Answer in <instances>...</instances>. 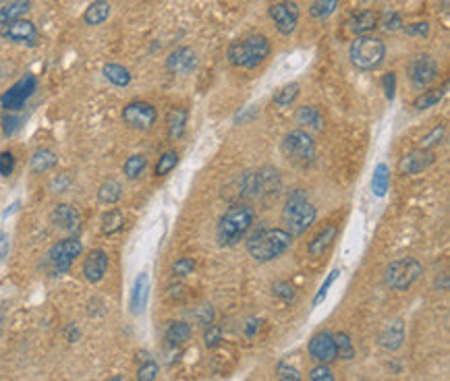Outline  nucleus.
Wrapping results in <instances>:
<instances>
[{"mask_svg": "<svg viewBox=\"0 0 450 381\" xmlns=\"http://www.w3.org/2000/svg\"><path fill=\"white\" fill-rule=\"evenodd\" d=\"M255 219V211L253 207H249L247 203H234L230 205L222 217L218 219L216 226V238L222 246H234L238 244L245 234L251 230Z\"/></svg>", "mask_w": 450, "mask_h": 381, "instance_id": "nucleus-1", "label": "nucleus"}, {"mask_svg": "<svg viewBox=\"0 0 450 381\" xmlns=\"http://www.w3.org/2000/svg\"><path fill=\"white\" fill-rule=\"evenodd\" d=\"M282 190L280 172L274 166H261L245 172L238 182V195L251 201H268Z\"/></svg>", "mask_w": 450, "mask_h": 381, "instance_id": "nucleus-2", "label": "nucleus"}, {"mask_svg": "<svg viewBox=\"0 0 450 381\" xmlns=\"http://www.w3.org/2000/svg\"><path fill=\"white\" fill-rule=\"evenodd\" d=\"M317 217V209L313 207V203L309 201V195L305 188H294L284 207H282V224H284V230L290 234V236H299L303 232H307L313 222Z\"/></svg>", "mask_w": 450, "mask_h": 381, "instance_id": "nucleus-3", "label": "nucleus"}, {"mask_svg": "<svg viewBox=\"0 0 450 381\" xmlns=\"http://www.w3.org/2000/svg\"><path fill=\"white\" fill-rule=\"evenodd\" d=\"M292 242V236L284 228H259L247 238V253L257 263H268L280 257Z\"/></svg>", "mask_w": 450, "mask_h": 381, "instance_id": "nucleus-4", "label": "nucleus"}, {"mask_svg": "<svg viewBox=\"0 0 450 381\" xmlns=\"http://www.w3.org/2000/svg\"><path fill=\"white\" fill-rule=\"evenodd\" d=\"M270 56V39L261 33H251L243 39H234L228 50L226 58L236 68H257Z\"/></svg>", "mask_w": 450, "mask_h": 381, "instance_id": "nucleus-5", "label": "nucleus"}, {"mask_svg": "<svg viewBox=\"0 0 450 381\" xmlns=\"http://www.w3.org/2000/svg\"><path fill=\"white\" fill-rule=\"evenodd\" d=\"M348 58L359 70H375L386 58V43L375 35H357L348 48Z\"/></svg>", "mask_w": 450, "mask_h": 381, "instance_id": "nucleus-6", "label": "nucleus"}, {"mask_svg": "<svg viewBox=\"0 0 450 381\" xmlns=\"http://www.w3.org/2000/svg\"><path fill=\"white\" fill-rule=\"evenodd\" d=\"M280 149L284 157L297 166H309L315 159V143L309 133L301 128H292L284 135Z\"/></svg>", "mask_w": 450, "mask_h": 381, "instance_id": "nucleus-7", "label": "nucleus"}, {"mask_svg": "<svg viewBox=\"0 0 450 381\" xmlns=\"http://www.w3.org/2000/svg\"><path fill=\"white\" fill-rule=\"evenodd\" d=\"M423 273V265L413 259V257H404V259H396L386 267V284L392 290H409Z\"/></svg>", "mask_w": 450, "mask_h": 381, "instance_id": "nucleus-8", "label": "nucleus"}, {"mask_svg": "<svg viewBox=\"0 0 450 381\" xmlns=\"http://www.w3.org/2000/svg\"><path fill=\"white\" fill-rule=\"evenodd\" d=\"M81 251H83V244L75 236H68V238L56 242L48 251V255H46L50 271L52 273H64V271H68V267L73 265V261L81 255Z\"/></svg>", "mask_w": 450, "mask_h": 381, "instance_id": "nucleus-9", "label": "nucleus"}, {"mask_svg": "<svg viewBox=\"0 0 450 381\" xmlns=\"http://www.w3.org/2000/svg\"><path fill=\"white\" fill-rule=\"evenodd\" d=\"M406 75L415 89H427L440 77L438 62L431 54H417L409 60Z\"/></svg>", "mask_w": 450, "mask_h": 381, "instance_id": "nucleus-10", "label": "nucleus"}, {"mask_svg": "<svg viewBox=\"0 0 450 381\" xmlns=\"http://www.w3.org/2000/svg\"><path fill=\"white\" fill-rule=\"evenodd\" d=\"M37 89V79L35 75H25L21 77L15 85H10L2 95H0V104L4 110H10V112H19L25 101L35 93Z\"/></svg>", "mask_w": 450, "mask_h": 381, "instance_id": "nucleus-11", "label": "nucleus"}, {"mask_svg": "<svg viewBox=\"0 0 450 381\" xmlns=\"http://www.w3.org/2000/svg\"><path fill=\"white\" fill-rule=\"evenodd\" d=\"M158 118V110L149 104V101H131L122 108V120L126 126L135 128V130H149L156 124Z\"/></svg>", "mask_w": 450, "mask_h": 381, "instance_id": "nucleus-12", "label": "nucleus"}, {"mask_svg": "<svg viewBox=\"0 0 450 381\" xmlns=\"http://www.w3.org/2000/svg\"><path fill=\"white\" fill-rule=\"evenodd\" d=\"M270 19L282 35H290L299 25V8L294 2H276L270 6Z\"/></svg>", "mask_w": 450, "mask_h": 381, "instance_id": "nucleus-13", "label": "nucleus"}, {"mask_svg": "<svg viewBox=\"0 0 450 381\" xmlns=\"http://www.w3.org/2000/svg\"><path fill=\"white\" fill-rule=\"evenodd\" d=\"M433 159H435V155L431 153V149H423V147L411 149L409 153H404L400 157L398 172L404 176H417V174L425 172L433 164Z\"/></svg>", "mask_w": 450, "mask_h": 381, "instance_id": "nucleus-14", "label": "nucleus"}, {"mask_svg": "<svg viewBox=\"0 0 450 381\" xmlns=\"http://www.w3.org/2000/svg\"><path fill=\"white\" fill-rule=\"evenodd\" d=\"M0 35L10 39V41H17V43L21 41V43L35 46V41H37V29L27 19H17V21H10V23L2 25Z\"/></svg>", "mask_w": 450, "mask_h": 381, "instance_id": "nucleus-15", "label": "nucleus"}, {"mask_svg": "<svg viewBox=\"0 0 450 381\" xmlns=\"http://www.w3.org/2000/svg\"><path fill=\"white\" fill-rule=\"evenodd\" d=\"M309 356L313 360H317L319 364H330L332 360H336V344L330 331H319L311 338L309 342Z\"/></svg>", "mask_w": 450, "mask_h": 381, "instance_id": "nucleus-16", "label": "nucleus"}, {"mask_svg": "<svg viewBox=\"0 0 450 381\" xmlns=\"http://www.w3.org/2000/svg\"><path fill=\"white\" fill-rule=\"evenodd\" d=\"M50 219H52V224L58 230L68 232V234H75L81 228V215H79V211L73 205H66V203L56 205L54 211H52V215H50Z\"/></svg>", "mask_w": 450, "mask_h": 381, "instance_id": "nucleus-17", "label": "nucleus"}, {"mask_svg": "<svg viewBox=\"0 0 450 381\" xmlns=\"http://www.w3.org/2000/svg\"><path fill=\"white\" fill-rule=\"evenodd\" d=\"M106 269H108V255H106V251H102V248L89 251V255L85 257V263H83V275H85V280L91 282V284H97L106 275Z\"/></svg>", "mask_w": 450, "mask_h": 381, "instance_id": "nucleus-18", "label": "nucleus"}, {"mask_svg": "<svg viewBox=\"0 0 450 381\" xmlns=\"http://www.w3.org/2000/svg\"><path fill=\"white\" fill-rule=\"evenodd\" d=\"M377 342H379V346H382L384 350H388V352L398 350V348L402 346V342H404V323H402V319H392V321H388V323L382 327V331H379V335H377Z\"/></svg>", "mask_w": 450, "mask_h": 381, "instance_id": "nucleus-19", "label": "nucleus"}, {"mask_svg": "<svg viewBox=\"0 0 450 381\" xmlns=\"http://www.w3.org/2000/svg\"><path fill=\"white\" fill-rule=\"evenodd\" d=\"M166 66H168V70L178 72V75L191 72V70L197 66V56H195V52H193L191 48L182 46V48H176V50L166 58Z\"/></svg>", "mask_w": 450, "mask_h": 381, "instance_id": "nucleus-20", "label": "nucleus"}, {"mask_svg": "<svg viewBox=\"0 0 450 381\" xmlns=\"http://www.w3.org/2000/svg\"><path fill=\"white\" fill-rule=\"evenodd\" d=\"M294 120L305 133H319L324 130V124H326L324 114L315 106H301L294 114Z\"/></svg>", "mask_w": 450, "mask_h": 381, "instance_id": "nucleus-21", "label": "nucleus"}, {"mask_svg": "<svg viewBox=\"0 0 450 381\" xmlns=\"http://www.w3.org/2000/svg\"><path fill=\"white\" fill-rule=\"evenodd\" d=\"M377 27V12L375 10H361L348 17L346 29L357 37V35H367L371 29Z\"/></svg>", "mask_w": 450, "mask_h": 381, "instance_id": "nucleus-22", "label": "nucleus"}, {"mask_svg": "<svg viewBox=\"0 0 450 381\" xmlns=\"http://www.w3.org/2000/svg\"><path fill=\"white\" fill-rule=\"evenodd\" d=\"M147 296H149V275L147 273H139L135 284H133V290H131V311L135 315H139L145 304H147Z\"/></svg>", "mask_w": 450, "mask_h": 381, "instance_id": "nucleus-23", "label": "nucleus"}, {"mask_svg": "<svg viewBox=\"0 0 450 381\" xmlns=\"http://www.w3.org/2000/svg\"><path fill=\"white\" fill-rule=\"evenodd\" d=\"M187 118H189L187 108L176 106V108H172V110L168 112V116H166V130H168V137H170L172 141H176V139H180V137L185 135Z\"/></svg>", "mask_w": 450, "mask_h": 381, "instance_id": "nucleus-24", "label": "nucleus"}, {"mask_svg": "<svg viewBox=\"0 0 450 381\" xmlns=\"http://www.w3.org/2000/svg\"><path fill=\"white\" fill-rule=\"evenodd\" d=\"M336 234H338V228H336V226H326L324 230H319V232L313 236V240L309 242V246H307L309 255H311V257H321V255L328 251V246L334 242Z\"/></svg>", "mask_w": 450, "mask_h": 381, "instance_id": "nucleus-25", "label": "nucleus"}, {"mask_svg": "<svg viewBox=\"0 0 450 381\" xmlns=\"http://www.w3.org/2000/svg\"><path fill=\"white\" fill-rule=\"evenodd\" d=\"M446 89H448V83H446L444 87H433V89H427V91L419 93V95L413 99V108H415L417 112H423V110L433 108L435 104L442 101V97L446 95Z\"/></svg>", "mask_w": 450, "mask_h": 381, "instance_id": "nucleus-26", "label": "nucleus"}, {"mask_svg": "<svg viewBox=\"0 0 450 381\" xmlns=\"http://www.w3.org/2000/svg\"><path fill=\"white\" fill-rule=\"evenodd\" d=\"M108 17H110V4L106 0H93L83 12V21L87 25H102Z\"/></svg>", "mask_w": 450, "mask_h": 381, "instance_id": "nucleus-27", "label": "nucleus"}, {"mask_svg": "<svg viewBox=\"0 0 450 381\" xmlns=\"http://www.w3.org/2000/svg\"><path fill=\"white\" fill-rule=\"evenodd\" d=\"M56 153L52 151V149H46V147H41V149H37V151H33V155H31V162H29V168H31V172H35V174H41V172H46V170H50V168H54L56 166Z\"/></svg>", "mask_w": 450, "mask_h": 381, "instance_id": "nucleus-28", "label": "nucleus"}, {"mask_svg": "<svg viewBox=\"0 0 450 381\" xmlns=\"http://www.w3.org/2000/svg\"><path fill=\"white\" fill-rule=\"evenodd\" d=\"M102 75L116 87H126L131 83V72L129 68H124L122 64H116V62H108L104 64L102 68Z\"/></svg>", "mask_w": 450, "mask_h": 381, "instance_id": "nucleus-29", "label": "nucleus"}, {"mask_svg": "<svg viewBox=\"0 0 450 381\" xmlns=\"http://www.w3.org/2000/svg\"><path fill=\"white\" fill-rule=\"evenodd\" d=\"M191 335H193V329L185 321H174L166 329V340L170 346H182L187 340H191Z\"/></svg>", "mask_w": 450, "mask_h": 381, "instance_id": "nucleus-30", "label": "nucleus"}, {"mask_svg": "<svg viewBox=\"0 0 450 381\" xmlns=\"http://www.w3.org/2000/svg\"><path fill=\"white\" fill-rule=\"evenodd\" d=\"M120 195H122V186H120V182L114 180V178L104 180V182L100 184V188H97V199H100V203H104V205H114V203L120 199Z\"/></svg>", "mask_w": 450, "mask_h": 381, "instance_id": "nucleus-31", "label": "nucleus"}, {"mask_svg": "<svg viewBox=\"0 0 450 381\" xmlns=\"http://www.w3.org/2000/svg\"><path fill=\"white\" fill-rule=\"evenodd\" d=\"M390 186V170L386 164H377L371 176V193L375 197H384Z\"/></svg>", "mask_w": 450, "mask_h": 381, "instance_id": "nucleus-32", "label": "nucleus"}, {"mask_svg": "<svg viewBox=\"0 0 450 381\" xmlns=\"http://www.w3.org/2000/svg\"><path fill=\"white\" fill-rule=\"evenodd\" d=\"M29 10V2L27 0H15L6 6L0 8V25H6L10 21L23 19V14Z\"/></svg>", "mask_w": 450, "mask_h": 381, "instance_id": "nucleus-33", "label": "nucleus"}, {"mask_svg": "<svg viewBox=\"0 0 450 381\" xmlns=\"http://www.w3.org/2000/svg\"><path fill=\"white\" fill-rule=\"evenodd\" d=\"M297 97H299V83L292 81V83L282 85V87L274 93L272 101H274L276 106H280V108H286V106H290Z\"/></svg>", "mask_w": 450, "mask_h": 381, "instance_id": "nucleus-34", "label": "nucleus"}, {"mask_svg": "<svg viewBox=\"0 0 450 381\" xmlns=\"http://www.w3.org/2000/svg\"><path fill=\"white\" fill-rule=\"evenodd\" d=\"M176 164H178V151L176 149H168V151H164L158 157L153 172H156V176H166V174H170L176 168Z\"/></svg>", "mask_w": 450, "mask_h": 381, "instance_id": "nucleus-35", "label": "nucleus"}, {"mask_svg": "<svg viewBox=\"0 0 450 381\" xmlns=\"http://www.w3.org/2000/svg\"><path fill=\"white\" fill-rule=\"evenodd\" d=\"M334 338V344H336V356L344 358V360H350L355 356V346H353V340L346 331H336L332 333Z\"/></svg>", "mask_w": 450, "mask_h": 381, "instance_id": "nucleus-36", "label": "nucleus"}, {"mask_svg": "<svg viewBox=\"0 0 450 381\" xmlns=\"http://www.w3.org/2000/svg\"><path fill=\"white\" fill-rule=\"evenodd\" d=\"M377 25L384 29V31H398V29H402V17H400V12L398 10H394V8H386L382 14H377Z\"/></svg>", "mask_w": 450, "mask_h": 381, "instance_id": "nucleus-37", "label": "nucleus"}, {"mask_svg": "<svg viewBox=\"0 0 450 381\" xmlns=\"http://www.w3.org/2000/svg\"><path fill=\"white\" fill-rule=\"evenodd\" d=\"M124 224V215L120 209H110L102 215V232L104 234H114L122 228Z\"/></svg>", "mask_w": 450, "mask_h": 381, "instance_id": "nucleus-38", "label": "nucleus"}, {"mask_svg": "<svg viewBox=\"0 0 450 381\" xmlns=\"http://www.w3.org/2000/svg\"><path fill=\"white\" fill-rule=\"evenodd\" d=\"M336 8H338V0H315V2L309 6V17H311V19H317V21H324V19H328Z\"/></svg>", "mask_w": 450, "mask_h": 381, "instance_id": "nucleus-39", "label": "nucleus"}, {"mask_svg": "<svg viewBox=\"0 0 450 381\" xmlns=\"http://www.w3.org/2000/svg\"><path fill=\"white\" fill-rule=\"evenodd\" d=\"M145 166H147V159H145V155H141V153H135V155H131V157L124 162V174H126V178H131V180L139 178V176L143 174Z\"/></svg>", "mask_w": 450, "mask_h": 381, "instance_id": "nucleus-40", "label": "nucleus"}, {"mask_svg": "<svg viewBox=\"0 0 450 381\" xmlns=\"http://www.w3.org/2000/svg\"><path fill=\"white\" fill-rule=\"evenodd\" d=\"M444 135H446V126L444 124H435L423 139H421V145L419 147H423V149H431L433 145H440L442 143V139H444Z\"/></svg>", "mask_w": 450, "mask_h": 381, "instance_id": "nucleus-41", "label": "nucleus"}, {"mask_svg": "<svg viewBox=\"0 0 450 381\" xmlns=\"http://www.w3.org/2000/svg\"><path fill=\"white\" fill-rule=\"evenodd\" d=\"M21 122H23V118L17 112L4 110V114H2V130H4V135H12L15 130H19Z\"/></svg>", "mask_w": 450, "mask_h": 381, "instance_id": "nucleus-42", "label": "nucleus"}, {"mask_svg": "<svg viewBox=\"0 0 450 381\" xmlns=\"http://www.w3.org/2000/svg\"><path fill=\"white\" fill-rule=\"evenodd\" d=\"M156 377H158V362L151 358L141 362V367L137 369V381H156Z\"/></svg>", "mask_w": 450, "mask_h": 381, "instance_id": "nucleus-43", "label": "nucleus"}, {"mask_svg": "<svg viewBox=\"0 0 450 381\" xmlns=\"http://www.w3.org/2000/svg\"><path fill=\"white\" fill-rule=\"evenodd\" d=\"M195 271V259H191V257H180V259H176L174 263H172V273L174 275H191Z\"/></svg>", "mask_w": 450, "mask_h": 381, "instance_id": "nucleus-44", "label": "nucleus"}, {"mask_svg": "<svg viewBox=\"0 0 450 381\" xmlns=\"http://www.w3.org/2000/svg\"><path fill=\"white\" fill-rule=\"evenodd\" d=\"M338 275H340V269H332V271L328 273L326 282H324V284L319 286L317 294L313 296V306H317V304H319V302H321V300H324V298L328 296V290H330V286H332V284L336 282V277H338Z\"/></svg>", "mask_w": 450, "mask_h": 381, "instance_id": "nucleus-45", "label": "nucleus"}, {"mask_svg": "<svg viewBox=\"0 0 450 381\" xmlns=\"http://www.w3.org/2000/svg\"><path fill=\"white\" fill-rule=\"evenodd\" d=\"M272 292H274L278 298H282L284 302H290V300L294 298V288H292V284H288V282H284V280L274 282Z\"/></svg>", "mask_w": 450, "mask_h": 381, "instance_id": "nucleus-46", "label": "nucleus"}, {"mask_svg": "<svg viewBox=\"0 0 450 381\" xmlns=\"http://www.w3.org/2000/svg\"><path fill=\"white\" fill-rule=\"evenodd\" d=\"M406 35H413V37H427L429 35V23L427 21H417V23H409L402 27Z\"/></svg>", "mask_w": 450, "mask_h": 381, "instance_id": "nucleus-47", "label": "nucleus"}, {"mask_svg": "<svg viewBox=\"0 0 450 381\" xmlns=\"http://www.w3.org/2000/svg\"><path fill=\"white\" fill-rule=\"evenodd\" d=\"M382 87H384V95H386V99L388 101H392L394 99V93H396V72H386L384 77H382Z\"/></svg>", "mask_w": 450, "mask_h": 381, "instance_id": "nucleus-48", "label": "nucleus"}, {"mask_svg": "<svg viewBox=\"0 0 450 381\" xmlns=\"http://www.w3.org/2000/svg\"><path fill=\"white\" fill-rule=\"evenodd\" d=\"M311 381H334V373L328 369V364H317L309 371Z\"/></svg>", "mask_w": 450, "mask_h": 381, "instance_id": "nucleus-49", "label": "nucleus"}, {"mask_svg": "<svg viewBox=\"0 0 450 381\" xmlns=\"http://www.w3.org/2000/svg\"><path fill=\"white\" fill-rule=\"evenodd\" d=\"M220 340H222V329L218 325H207V329L203 333V344L207 348H214Z\"/></svg>", "mask_w": 450, "mask_h": 381, "instance_id": "nucleus-50", "label": "nucleus"}, {"mask_svg": "<svg viewBox=\"0 0 450 381\" xmlns=\"http://www.w3.org/2000/svg\"><path fill=\"white\" fill-rule=\"evenodd\" d=\"M15 170V155L12 151H2L0 153V174L2 176H10Z\"/></svg>", "mask_w": 450, "mask_h": 381, "instance_id": "nucleus-51", "label": "nucleus"}, {"mask_svg": "<svg viewBox=\"0 0 450 381\" xmlns=\"http://www.w3.org/2000/svg\"><path fill=\"white\" fill-rule=\"evenodd\" d=\"M195 319H197V323H201V325H212V321H214V309H212L209 304H201V306L195 311Z\"/></svg>", "mask_w": 450, "mask_h": 381, "instance_id": "nucleus-52", "label": "nucleus"}, {"mask_svg": "<svg viewBox=\"0 0 450 381\" xmlns=\"http://www.w3.org/2000/svg\"><path fill=\"white\" fill-rule=\"evenodd\" d=\"M278 373H280V379H278V381H301L299 371L292 369V367H288V364H284V362L278 364Z\"/></svg>", "mask_w": 450, "mask_h": 381, "instance_id": "nucleus-53", "label": "nucleus"}, {"mask_svg": "<svg viewBox=\"0 0 450 381\" xmlns=\"http://www.w3.org/2000/svg\"><path fill=\"white\" fill-rule=\"evenodd\" d=\"M8 248H10V238L6 232H0V261L8 257Z\"/></svg>", "mask_w": 450, "mask_h": 381, "instance_id": "nucleus-54", "label": "nucleus"}, {"mask_svg": "<svg viewBox=\"0 0 450 381\" xmlns=\"http://www.w3.org/2000/svg\"><path fill=\"white\" fill-rule=\"evenodd\" d=\"M257 327H259V321H255V319H249V321H247V325H245V333H247L249 338H253Z\"/></svg>", "mask_w": 450, "mask_h": 381, "instance_id": "nucleus-55", "label": "nucleus"}, {"mask_svg": "<svg viewBox=\"0 0 450 381\" xmlns=\"http://www.w3.org/2000/svg\"><path fill=\"white\" fill-rule=\"evenodd\" d=\"M110 381H122V379H120V377H112Z\"/></svg>", "mask_w": 450, "mask_h": 381, "instance_id": "nucleus-56", "label": "nucleus"}, {"mask_svg": "<svg viewBox=\"0 0 450 381\" xmlns=\"http://www.w3.org/2000/svg\"><path fill=\"white\" fill-rule=\"evenodd\" d=\"M0 2H2V0H0Z\"/></svg>", "mask_w": 450, "mask_h": 381, "instance_id": "nucleus-57", "label": "nucleus"}]
</instances>
